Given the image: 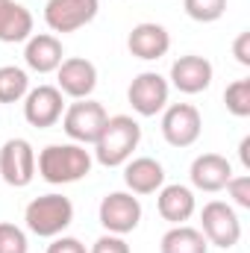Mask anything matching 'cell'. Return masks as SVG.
I'll return each mask as SVG.
<instances>
[{
    "mask_svg": "<svg viewBox=\"0 0 250 253\" xmlns=\"http://www.w3.org/2000/svg\"><path fill=\"white\" fill-rule=\"evenodd\" d=\"M36 168L42 174V180H47L50 186H68L77 183L83 177H88L91 171V153L85 150V144H47L39 159Z\"/></svg>",
    "mask_w": 250,
    "mask_h": 253,
    "instance_id": "obj_1",
    "label": "cell"
},
{
    "mask_svg": "<svg viewBox=\"0 0 250 253\" xmlns=\"http://www.w3.org/2000/svg\"><path fill=\"white\" fill-rule=\"evenodd\" d=\"M141 141V126L129 115H112L100 129L94 141V159L103 168H118L126 159H132V150Z\"/></svg>",
    "mask_w": 250,
    "mask_h": 253,
    "instance_id": "obj_2",
    "label": "cell"
},
{
    "mask_svg": "<svg viewBox=\"0 0 250 253\" xmlns=\"http://www.w3.org/2000/svg\"><path fill=\"white\" fill-rule=\"evenodd\" d=\"M27 230L39 239H56L74 221V203L65 194H42L27 203L24 209Z\"/></svg>",
    "mask_w": 250,
    "mask_h": 253,
    "instance_id": "obj_3",
    "label": "cell"
},
{
    "mask_svg": "<svg viewBox=\"0 0 250 253\" xmlns=\"http://www.w3.org/2000/svg\"><path fill=\"white\" fill-rule=\"evenodd\" d=\"M200 233L209 245L215 248H233L242 239V221L236 215V209L224 200H209L200 212Z\"/></svg>",
    "mask_w": 250,
    "mask_h": 253,
    "instance_id": "obj_4",
    "label": "cell"
},
{
    "mask_svg": "<svg viewBox=\"0 0 250 253\" xmlns=\"http://www.w3.org/2000/svg\"><path fill=\"white\" fill-rule=\"evenodd\" d=\"M106 118L109 115H106L103 103H97L91 97H83V100L71 103L62 112V129L68 132V138L77 141V144H94L103 124H106Z\"/></svg>",
    "mask_w": 250,
    "mask_h": 253,
    "instance_id": "obj_5",
    "label": "cell"
},
{
    "mask_svg": "<svg viewBox=\"0 0 250 253\" xmlns=\"http://www.w3.org/2000/svg\"><path fill=\"white\" fill-rule=\"evenodd\" d=\"M168 94H171V85L162 74L156 71H144L138 74L129 88H126V100L132 106V112H138L141 118H153L159 115L165 106H168Z\"/></svg>",
    "mask_w": 250,
    "mask_h": 253,
    "instance_id": "obj_6",
    "label": "cell"
},
{
    "mask_svg": "<svg viewBox=\"0 0 250 253\" xmlns=\"http://www.w3.org/2000/svg\"><path fill=\"white\" fill-rule=\"evenodd\" d=\"M0 177L12 189H27L36 177V150L27 138H9L0 147Z\"/></svg>",
    "mask_w": 250,
    "mask_h": 253,
    "instance_id": "obj_7",
    "label": "cell"
},
{
    "mask_svg": "<svg viewBox=\"0 0 250 253\" xmlns=\"http://www.w3.org/2000/svg\"><path fill=\"white\" fill-rule=\"evenodd\" d=\"M97 215H100V224L106 227V233L126 236L141 221V203H138V197H132V191H109L100 200Z\"/></svg>",
    "mask_w": 250,
    "mask_h": 253,
    "instance_id": "obj_8",
    "label": "cell"
},
{
    "mask_svg": "<svg viewBox=\"0 0 250 253\" xmlns=\"http://www.w3.org/2000/svg\"><path fill=\"white\" fill-rule=\"evenodd\" d=\"M100 0H47L44 24L53 33H77L97 18Z\"/></svg>",
    "mask_w": 250,
    "mask_h": 253,
    "instance_id": "obj_9",
    "label": "cell"
},
{
    "mask_svg": "<svg viewBox=\"0 0 250 253\" xmlns=\"http://www.w3.org/2000/svg\"><path fill=\"white\" fill-rule=\"evenodd\" d=\"M203 118L191 103H171L162 115V135L171 147H191L200 138Z\"/></svg>",
    "mask_w": 250,
    "mask_h": 253,
    "instance_id": "obj_10",
    "label": "cell"
},
{
    "mask_svg": "<svg viewBox=\"0 0 250 253\" xmlns=\"http://www.w3.org/2000/svg\"><path fill=\"white\" fill-rule=\"evenodd\" d=\"M65 112V100H62V91L56 85H36L27 91L24 97V118L30 126H53Z\"/></svg>",
    "mask_w": 250,
    "mask_h": 253,
    "instance_id": "obj_11",
    "label": "cell"
},
{
    "mask_svg": "<svg viewBox=\"0 0 250 253\" xmlns=\"http://www.w3.org/2000/svg\"><path fill=\"white\" fill-rule=\"evenodd\" d=\"M56 77H59L56 88L68 97H74V100L91 97V91L97 88V68H94V62H88L83 56L62 59V65L56 68Z\"/></svg>",
    "mask_w": 250,
    "mask_h": 253,
    "instance_id": "obj_12",
    "label": "cell"
},
{
    "mask_svg": "<svg viewBox=\"0 0 250 253\" xmlns=\"http://www.w3.org/2000/svg\"><path fill=\"white\" fill-rule=\"evenodd\" d=\"M126 47L135 59H144V62H153V59H162L168 50H171V36L162 24H153V21H141L129 30V39H126Z\"/></svg>",
    "mask_w": 250,
    "mask_h": 253,
    "instance_id": "obj_13",
    "label": "cell"
},
{
    "mask_svg": "<svg viewBox=\"0 0 250 253\" xmlns=\"http://www.w3.org/2000/svg\"><path fill=\"white\" fill-rule=\"evenodd\" d=\"M212 62L206 56H197V53H188L180 56L177 62L171 65V83L177 91L183 94H200L212 85Z\"/></svg>",
    "mask_w": 250,
    "mask_h": 253,
    "instance_id": "obj_14",
    "label": "cell"
},
{
    "mask_svg": "<svg viewBox=\"0 0 250 253\" xmlns=\"http://www.w3.org/2000/svg\"><path fill=\"white\" fill-rule=\"evenodd\" d=\"M188 177H191V186H194V189L221 191L230 183V177H233V165H230V159L221 156V153H203V156H197V159L191 162Z\"/></svg>",
    "mask_w": 250,
    "mask_h": 253,
    "instance_id": "obj_15",
    "label": "cell"
},
{
    "mask_svg": "<svg viewBox=\"0 0 250 253\" xmlns=\"http://www.w3.org/2000/svg\"><path fill=\"white\" fill-rule=\"evenodd\" d=\"M65 59L62 42L50 33H36L27 39V47H24V62L30 71L36 74H53Z\"/></svg>",
    "mask_w": 250,
    "mask_h": 253,
    "instance_id": "obj_16",
    "label": "cell"
},
{
    "mask_svg": "<svg viewBox=\"0 0 250 253\" xmlns=\"http://www.w3.org/2000/svg\"><path fill=\"white\" fill-rule=\"evenodd\" d=\"M124 165V183L132 194H153L165 186V168L153 156H135Z\"/></svg>",
    "mask_w": 250,
    "mask_h": 253,
    "instance_id": "obj_17",
    "label": "cell"
},
{
    "mask_svg": "<svg viewBox=\"0 0 250 253\" xmlns=\"http://www.w3.org/2000/svg\"><path fill=\"white\" fill-rule=\"evenodd\" d=\"M156 209L159 215L168 221V224H186L188 218L194 215L197 209V200H194V191L188 186H180V183H171V186H162L159 189V197H156Z\"/></svg>",
    "mask_w": 250,
    "mask_h": 253,
    "instance_id": "obj_18",
    "label": "cell"
},
{
    "mask_svg": "<svg viewBox=\"0 0 250 253\" xmlns=\"http://www.w3.org/2000/svg\"><path fill=\"white\" fill-rule=\"evenodd\" d=\"M33 36V12L15 0H0V42L18 44Z\"/></svg>",
    "mask_w": 250,
    "mask_h": 253,
    "instance_id": "obj_19",
    "label": "cell"
},
{
    "mask_svg": "<svg viewBox=\"0 0 250 253\" xmlns=\"http://www.w3.org/2000/svg\"><path fill=\"white\" fill-rule=\"evenodd\" d=\"M206 251H209V242L203 239L200 230H194L188 224L171 227L159 242V253H206Z\"/></svg>",
    "mask_w": 250,
    "mask_h": 253,
    "instance_id": "obj_20",
    "label": "cell"
},
{
    "mask_svg": "<svg viewBox=\"0 0 250 253\" xmlns=\"http://www.w3.org/2000/svg\"><path fill=\"white\" fill-rule=\"evenodd\" d=\"M30 91V77L18 65H3L0 68V103H18Z\"/></svg>",
    "mask_w": 250,
    "mask_h": 253,
    "instance_id": "obj_21",
    "label": "cell"
},
{
    "mask_svg": "<svg viewBox=\"0 0 250 253\" xmlns=\"http://www.w3.org/2000/svg\"><path fill=\"white\" fill-rule=\"evenodd\" d=\"M224 103H227V112L236 115V118H248L250 115V80H236L227 85L224 91Z\"/></svg>",
    "mask_w": 250,
    "mask_h": 253,
    "instance_id": "obj_22",
    "label": "cell"
},
{
    "mask_svg": "<svg viewBox=\"0 0 250 253\" xmlns=\"http://www.w3.org/2000/svg\"><path fill=\"white\" fill-rule=\"evenodd\" d=\"M186 15L197 24H212L227 12V0H183Z\"/></svg>",
    "mask_w": 250,
    "mask_h": 253,
    "instance_id": "obj_23",
    "label": "cell"
},
{
    "mask_svg": "<svg viewBox=\"0 0 250 253\" xmlns=\"http://www.w3.org/2000/svg\"><path fill=\"white\" fill-rule=\"evenodd\" d=\"M27 233L18 227V224H9V221H0V253H27Z\"/></svg>",
    "mask_w": 250,
    "mask_h": 253,
    "instance_id": "obj_24",
    "label": "cell"
},
{
    "mask_svg": "<svg viewBox=\"0 0 250 253\" xmlns=\"http://www.w3.org/2000/svg\"><path fill=\"white\" fill-rule=\"evenodd\" d=\"M224 189L230 191V197H233V203L236 206H242V209H250V177H230V183L224 186Z\"/></svg>",
    "mask_w": 250,
    "mask_h": 253,
    "instance_id": "obj_25",
    "label": "cell"
},
{
    "mask_svg": "<svg viewBox=\"0 0 250 253\" xmlns=\"http://www.w3.org/2000/svg\"><path fill=\"white\" fill-rule=\"evenodd\" d=\"M88 253H129V245L124 242V236H112V233H106V236H100V239L91 245V251Z\"/></svg>",
    "mask_w": 250,
    "mask_h": 253,
    "instance_id": "obj_26",
    "label": "cell"
},
{
    "mask_svg": "<svg viewBox=\"0 0 250 253\" xmlns=\"http://www.w3.org/2000/svg\"><path fill=\"white\" fill-rule=\"evenodd\" d=\"M47 253H88L85 245L74 236H56L50 245H47Z\"/></svg>",
    "mask_w": 250,
    "mask_h": 253,
    "instance_id": "obj_27",
    "label": "cell"
},
{
    "mask_svg": "<svg viewBox=\"0 0 250 253\" xmlns=\"http://www.w3.org/2000/svg\"><path fill=\"white\" fill-rule=\"evenodd\" d=\"M233 56L239 65H250V33H239V39L233 42Z\"/></svg>",
    "mask_w": 250,
    "mask_h": 253,
    "instance_id": "obj_28",
    "label": "cell"
},
{
    "mask_svg": "<svg viewBox=\"0 0 250 253\" xmlns=\"http://www.w3.org/2000/svg\"><path fill=\"white\" fill-rule=\"evenodd\" d=\"M239 156H242V165L250 171V135L242 138V144H239Z\"/></svg>",
    "mask_w": 250,
    "mask_h": 253,
    "instance_id": "obj_29",
    "label": "cell"
}]
</instances>
